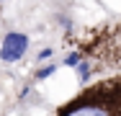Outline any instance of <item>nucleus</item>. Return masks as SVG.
Returning <instances> with one entry per match:
<instances>
[{"mask_svg": "<svg viewBox=\"0 0 121 116\" xmlns=\"http://www.w3.org/2000/svg\"><path fill=\"white\" fill-rule=\"evenodd\" d=\"M65 65H67V67H80V54H77V52L67 54V57H65Z\"/></svg>", "mask_w": 121, "mask_h": 116, "instance_id": "7ed1b4c3", "label": "nucleus"}, {"mask_svg": "<svg viewBox=\"0 0 121 116\" xmlns=\"http://www.w3.org/2000/svg\"><path fill=\"white\" fill-rule=\"evenodd\" d=\"M59 116H111L108 106H100V103H77L72 108H65Z\"/></svg>", "mask_w": 121, "mask_h": 116, "instance_id": "f03ea898", "label": "nucleus"}, {"mask_svg": "<svg viewBox=\"0 0 121 116\" xmlns=\"http://www.w3.org/2000/svg\"><path fill=\"white\" fill-rule=\"evenodd\" d=\"M26 49H28V36L13 31V34H8V36L3 39L0 59H3V62H18V59L26 54Z\"/></svg>", "mask_w": 121, "mask_h": 116, "instance_id": "f257e3e1", "label": "nucleus"}, {"mask_svg": "<svg viewBox=\"0 0 121 116\" xmlns=\"http://www.w3.org/2000/svg\"><path fill=\"white\" fill-rule=\"evenodd\" d=\"M77 72H80V80L85 83V80H88V72H90V65H88V62H80V67H77Z\"/></svg>", "mask_w": 121, "mask_h": 116, "instance_id": "20e7f679", "label": "nucleus"}, {"mask_svg": "<svg viewBox=\"0 0 121 116\" xmlns=\"http://www.w3.org/2000/svg\"><path fill=\"white\" fill-rule=\"evenodd\" d=\"M49 57H52V49H41L39 52V59H49Z\"/></svg>", "mask_w": 121, "mask_h": 116, "instance_id": "423d86ee", "label": "nucleus"}, {"mask_svg": "<svg viewBox=\"0 0 121 116\" xmlns=\"http://www.w3.org/2000/svg\"><path fill=\"white\" fill-rule=\"evenodd\" d=\"M54 65H49V67H44V70H39V72H36V77H39V80H44V77H49V75H54Z\"/></svg>", "mask_w": 121, "mask_h": 116, "instance_id": "39448f33", "label": "nucleus"}]
</instances>
